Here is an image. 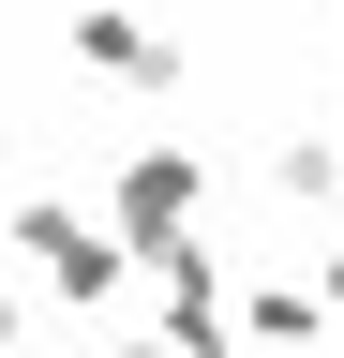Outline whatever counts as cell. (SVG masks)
Masks as SVG:
<instances>
[{
	"mask_svg": "<svg viewBox=\"0 0 344 358\" xmlns=\"http://www.w3.org/2000/svg\"><path fill=\"white\" fill-rule=\"evenodd\" d=\"M135 284H150V343L165 358H240V329H225V254H209V239L150 254Z\"/></svg>",
	"mask_w": 344,
	"mask_h": 358,
	"instance_id": "3957f363",
	"label": "cell"
},
{
	"mask_svg": "<svg viewBox=\"0 0 344 358\" xmlns=\"http://www.w3.org/2000/svg\"><path fill=\"white\" fill-rule=\"evenodd\" d=\"M225 329H240V358H299V343H329V313H315V284H254V299H225Z\"/></svg>",
	"mask_w": 344,
	"mask_h": 358,
	"instance_id": "5b68a950",
	"label": "cell"
},
{
	"mask_svg": "<svg viewBox=\"0 0 344 358\" xmlns=\"http://www.w3.org/2000/svg\"><path fill=\"white\" fill-rule=\"evenodd\" d=\"M0 358H15V299H0Z\"/></svg>",
	"mask_w": 344,
	"mask_h": 358,
	"instance_id": "9c48e42d",
	"label": "cell"
},
{
	"mask_svg": "<svg viewBox=\"0 0 344 358\" xmlns=\"http://www.w3.org/2000/svg\"><path fill=\"white\" fill-rule=\"evenodd\" d=\"M105 358H165V343H150V329H120V343H105Z\"/></svg>",
	"mask_w": 344,
	"mask_h": 358,
	"instance_id": "ba28073f",
	"label": "cell"
},
{
	"mask_svg": "<svg viewBox=\"0 0 344 358\" xmlns=\"http://www.w3.org/2000/svg\"><path fill=\"white\" fill-rule=\"evenodd\" d=\"M75 60H90V75H120V90H150V105H165V90L195 75V45H180V30H150L135 0H75Z\"/></svg>",
	"mask_w": 344,
	"mask_h": 358,
	"instance_id": "277c9868",
	"label": "cell"
},
{
	"mask_svg": "<svg viewBox=\"0 0 344 358\" xmlns=\"http://www.w3.org/2000/svg\"><path fill=\"white\" fill-rule=\"evenodd\" d=\"M270 194L284 209H344V150H329V134H284V150H270Z\"/></svg>",
	"mask_w": 344,
	"mask_h": 358,
	"instance_id": "8992f818",
	"label": "cell"
},
{
	"mask_svg": "<svg viewBox=\"0 0 344 358\" xmlns=\"http://www.w3.org/2000/svg\"><path fill=\"white\" fill-rule=\"evenodd\" d=\"M90 224H105L135 268H150V254H180L195 224H209V150H195V134H135V150L105 164V209H90Z\"/></svg>",
	"mask_w": 344,
	"mask_h": 358,
	"instance_id": "6da1fadb",
	"label": "cell"
},
{
	"mask_svg": "<svg viewBox=\"0 0 344 358\" xmlns=\"http://www.w3.org/2000/svg\"><path fill=\"white\" fill-rule=\"evenodd\" d=\"M15 268H30V284H46L60 313H90V329H105L120 299H135V254H120V239H105V224L75 209V194H30V209H15Z\"/></svg>",
	"mask_w": 344,
	"mask_h": 358,
	"instance_id": "7a4b0ae2",
	"label": "cell"
},
{
	"mask_svg": "<svg viewBox=\"0 0 344 358\" xmlns=\"http://www.w3.org/2000/svg\"><path fill=\"white\" fill-rule=\"evenodd\" d=\"M299 284H315V313L344 329V209H329V239H315V268H299Z\"/></svg>",
	"mask_w": 344,
	"mask_h": 358,
	"instance_id": "52a82bcc",
	"label": "cell"
}]
</instances>
